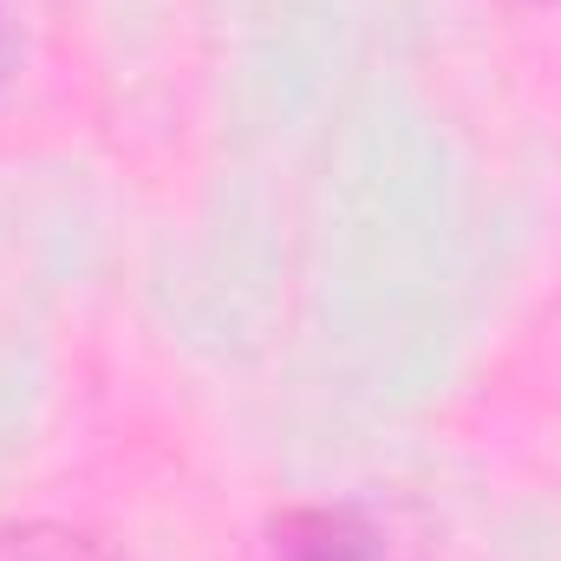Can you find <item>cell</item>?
I'll return each instance as SVG.
<instances>
[{
	"mask_svg": "<svg viewBox=\"0 0 561 561\" xmlns=\"http://www.w3.org/2000/svg\"><path fill=\"white\" fill-rule=\"evenodd\" d=\"M13 53H20V39H13V20L0 13V79L13 72Z\"/></svg>",
	"mask_w": 561,
	"mask_h": 561,
	"instance_id": "3",
	"label": "cell"
},
{
	"mask_svg": "<svg viewBox=\"0 0 561 561\" xmlns=\"http://www.w3.org/2000/svg\"><path fill=\"white\" fill-rule=\"evenodd\" d=\"M529 7H561V0H529Z\"/></svg>",
	"mask_w": 561,
	"mask_h": 561,
	"instance_id": "4",
	"label": "cell"
},
{
	"mask_svg": "<svg viewBox=\"0 0 561 561\" xmlns=\"http://www.w3.org/2000/svg\"><path fill=\"white\" fill-rule=\"evenodd\" d=\"M268 561H399L392 536L353 503H294L268 523Z\"/></svg>",
	"mask_w": 561,
	"mask_h": 561,
	"instance_id": "1",
	"label": "cell"
},
{
	"mask_svg": "<svg viewBox=\"0 0 561 561\" xmlns=\"http://www.w3.org/2000/svg\"><path fill=\"white\" fill-rule=\"evenodd\" d=\"M0 561H118V556L99 536L72 529V523L20 516V523H0Z\"/></svg>",
	"mask_w": 561,
	"mask_h": 561,
	"instance_id": "2",
	"label": "cell"
}]
</instances>
